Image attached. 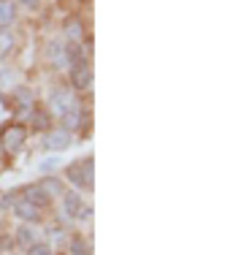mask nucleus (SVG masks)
I'll list each match as a JSON object with an SVG mask.
<instances>
[{"instance_id": "f257e3e1", "label": "nucleus", "mask_w": 233, "mask_h": 255, "mask_svg": "<svg viewBox=\"0 0 233 255\" xmlns=\"http://www.w3.org/2000/svg\"><path fill=\"white\" fill-rule=\"evenodd\" d=\"M0 138H3V149H5V152L16 155L24 147V141H27V128L19 125V123H11V125L3 128V136H0Z\"/></svg>"}, {"instance_id": "f03ea898", "label": "nucleus", "mask_w": 233, "mask_h": 255, "mask_svg": "<svg viewBox=\"0 0 233 255\" xmlns=\"http://www.w3.org/2000/svg\"><path fill=\"white\" fill-rule=\"evenodd\" d=\"M71 182H76L79 187H93V157H84L68 166Z\"/></svg>"}, {"instance_id": "7ed1b4c3", "label": "nucleus", "mask_w": 233, "mask_h": 255, "mask_svg": "<svg viewBox=\"0 0 233 255\" xmlns=\"http://www.w3.org/2000/svg\"><path fill=\"white\" fill-rule=\"evenodd\" d=\"M49 103H52V112H54V114H60V117H65L68 112L79 109V106H76L79 101L71 95V90H54L52 98H49Z\"/></svg>"}, {"instance_id": "20e7f679", "label": "nucleus", "mask_w": 233, "mask_h": 255, "mask_svg": "<svg viewBox=\"0 0 233 255\" xmlns=\"http://www.w3.org/2000/svg\"><path fill=\"white\" fill-rule=\"evenodd\" d=\"M44 147L52 149V152H63V149L71 147V130H65V128H54V130L46 133L44 138Z\"/></svg>"}, {"instance_id": "39448f33", "label": "nucleus", "mask_w": 233, "mask_h": 255, "mask_svg": "<svg viewBox=\"0 0 233 255\" xmlns=\"http://www.w3.org/2000/svg\"><path fill=\"white\" fill-rule=\"evenodd\" d=\"M71 82H73V87H76V90H87L90 82H93V71H90V65L87 63L73 65V68H71Z\"/></svg>"}, {"instance_id": "423d86ee", "label": "nucleus", "mask_w": 233, "mask_h": 255, "mask_svg": "<svg viewBox=\"0 0 233 255\" xmlns=\"http://www.w3.org/2000/svg\"><path fill=\"white\" fill-rule=\"evenodd\" d=\"M16 19V5L14 0H0V30L11 27Z\"/></svg>"}, {"instance_id": "0eeeda50", "label": "nucleus", "mask_w": 233, "mask_h": 255, "mask_svg": "<svg viewBox=\"0 0 233 255\" xmlns=\"http://www.w3.org/2000/svg\"><path fill=\"white\" fill-rule=\"evenodd\" d=\"M22 190H24V201H30L33 206H46L49 201H52L38 185H27V187H22Z\"/></svg>"}, {"instance_id": "6e6552de", "label": "nucleus", "mask_w": 233, "mask_h": 255, "mask_svg": "<svg viewBox=\"0 0 233 255\" xmlns=\"http://www.w3.org/2000/svg\"><path fill=\"white\" fill-rule=\"evenodd\" d=\"M63 27H65V35L71 38V44H79V41L84 38V27H82V22H79V16H68Z\"/></svg>"}, {"instance_id": "1a4fd4ad", "label": "nucleus", "mask_w": 233, "mask_h": 255, "mask_svg": "<svg viewBox=\"0 0 233 255\" xmlns=\"http://www.w3.org/2000/svg\"><path fill=\"white\" fill-rule=\"evenodd\" d=\"M14 212L22 217V220H30V223H35V220L41 217L38 206H33L30 201H19V204H14Z\"/></svg>"}, {"instance_id": "9d476101", "label": "nucleus", "mask_w": 233, "mask_h": 255, "mask_svg": "<svg viewBox=\"0 0 233 255\" xmlns=\"http://www.w3.org/2000/svg\"><path fill=\"white\" fill-rule=\"evenodd\" d=\"M63 204H65V212H68L71 217H79V212H82V198H79L76 193H65Z\"/></svg>"}, {"instance_id": "9b49d317", "label": "nucleus", "mask_w": 233, "mask_h": 255, "mask_svg": "<svg viewBox=\"0 0 233 255\" xmlns=\"http://www.w3.org/2000/svg\"><path fill=\"white\" fill-rule=\"evenodd\" d=\"M46 57H49V63L52 65H63V46H60V41H52V44L46 46Z\"/></svg>"}, {"instance_id": "f8f14e48", "label": "nucleus", "mask_w": 233, "mask_h": 255, "mask_svg": "<svg viewBox=\"0 0 233 255\" xmlns=\"http://www.w3.org/2000/svg\"><path fill=\"white\" fill-rule=\"evenodd\" d=\"M38 187H41V190L46 193L49 198H52V196H60V193H63V182H60V179H54V177L44 179V182H41Z\"/></svg>"}, {"instance_id": "ddd939ff", "label": "nucleus", "mask_w": 233, "mask_h": 255, "mask_svg": "<svg viewBox=\"0 0 233 255\" xmlns=\"http://www.w3.org/2000/svg\"><path fill=\"white\" fill-rule=\"evenodd\" d=\"M16 242H19V247H33L35 245V231L22 226L19 231H16Z\"/></svg>"}, {"instance_id": "4468645a", "label": "nucleus", "mask_w": 233, "mask_h": 255, "mask_svg": "<svg viewBox=\"0 0 233 255\" xmlns=\"http://www.w3.org/2000/svg\"><path fill=\"white\" fill-rule=\"evenodd\" d=\"M11 46H14V35H11L8 30H3V33H0V57H3Z\"/></svg>"}, {"instance_id": "2eb2a0df", "label": "nucleus", "mask_w": 233, "mask_h": 255, "mask_svg": "<svg viewBox=\"0 0 233 255\" xmlns=\"http://www.w3.org/2000/svg\"><path fill=\"white\" fill-rule=\"evenodd\" d=\"M33 125L38 128V130H46V128H49V114H44V112H33Z\"/></svg>"}, {"instance_id": "dca6fc26", "label": "nucleus", "mask_w": 233, "mask_h": 255, "mask_svg": "<svg viewBox=\"0 0 233 255\" xmlns=\"http://www.w3.org/2000/svg\"><path fill=\"white\" fill-rule=\"evenodd\" d=\"M71 255H90V247L84 245L82 239H73L71 242Z\"/></svg>"}, {"instance_id": "f3484780", "label": "nucleus", "mask_w": 233, "mask_h": 255, "mask_svg": "<svg viewBox=\"0 0 233 255\" xmlns=\"http://www.w3.org/2000/svg\"><path fill=\"white\" fill-rule=\"evenodd\" d=\"M65 52H68V60H71L73 65L84 63V57H82V52H79V46H76V44H68V49H65Z\"/></svg>"}, {"instance_id": "a211bd4d", "label": "nucleus", "mask_w": 233, "mask_h": 255, "mask_svg": "<svg viewBox=\"0 0 233 255\" xmlns=\"http://www.w3.org/2000/svg\"><path fill=\"white\" fill-rule=\"evenodd\" d=\"M16 101H19V106H30L33 93H30V90H24V87H19V90H16Z\"/></svg>"}, {"instance_id": "6ab92c4d", "label": "nucleus", "mask_w": 233, "mask_h": 255, "mask_svg": "<svg viewBox=\"0 0 233 255\" xmlns=\"http://www.w3.org/2000/svg\"><path fill=\"white\" fill-rule=\"evenodd\" d=\"M27 255H52V247L49 245H33V247H27Z\"/></svg>"}, {"instance_id": "aec40b11", "label": "nucleus", "mask_w": 233, "mask_h": 255, "mask_svg": "<svg viewBox=\"0 0 233 255\" xmlns=\"http://www.w3.org/2000/svg\"><path fill=\"white\" fill-rule=\"evenodd\" d=\"M54 166H57V160H54V157H49V160H41V166H38V168L49 174V171H54Z\"/></svg>"}, {"instance_id": "412c9836", "label": "nucleus", "mask_w": 233, "mask_h": 255, "mask_svg": "<svg viewBox=\"0 0 233 255\" xmlns=\"http://www.w3.org/2000/svg\"><path fill=\"white\" fill-rule=\"evenodd\" d=\"M19 3L24 5V8H30V11H33V8H38V3H41V0H19Z\"/></svg>"}]
</instances>
